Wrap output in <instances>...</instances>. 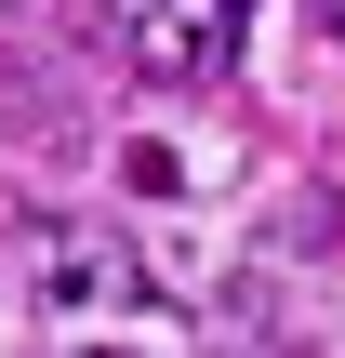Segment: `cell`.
<instances>
[{
    "mask_svg": "<svg viewBox=\"0 0 345 358\" xmlns=\"http://www.w3.org/2000/svg\"><path fill=\"white\" fill-rule=\"evenodd\" d=\"M319 13H332V27H345V0H319Z\"/></svg>",
    "mask_w": 345,
    "mask_h": 358,
    "instance_id": "3",
    "label": "cell"
},
{
    "mask_svg": "<svg viewBox=\"0 0 345 358\" xmlns=\"http://www.w3.org/2000/svg\"><path fill=\"white\" fill-rule=\"evenodd\" d=\"M80 40L146 93H213L239 66V0H80Z\"/></svg>",
    "mask_w": 345,
    "mask_h": 358,
    "instance_id": "1",
    "label": "cell"
},
{
    "mask_svg": "<svg viewBox=\"0 0 345 358\" xmlns=\"http://www.w3.org/2000/svg\"><path fill=\"white\" fill-rule=\"evenodd\" d=\"M13 106H27V93H13V66H0V120H13Z\"/></svg>",
    "mask_w": 345,
    "mask_h": 358,
    "instance_id": "2",
    "label": "cell"
}]
</instances>
